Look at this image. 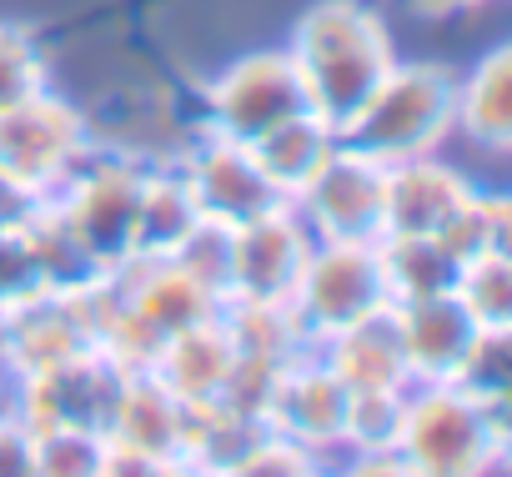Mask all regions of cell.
<instances>
[{
	"label": "cell",
	"instance_id": "6da1fadb",
	"mask_svg": "<svg viewBox=\"0 0 512 477\" xmlns=\"http://www.w3.org/2000/svg\"><path fill=\"white\" fill-rule=\"evenodd\" d=\"M307 106L337 131L397 66L392 26L367 0H312L287 36Z\"/></svg>",
	"mask_w": 512,
	"mask_h": 477
},
{
	"label": "cell",
	"instance_id": "7a4b0ae2",
	"mask_svg": "<svg viewBox=\"0 0 512 477\" xmlns=\"http://www.w3.org/2000/svg\"><path fill=\"white\" fill-rule=\"evenodd\" d=\"M457 76L442 61H402L382 76V86L337 126V141L372 156L377 166H397L412 156H432L452 141Z\"/></svg>",
	"mask_w": 512,
	"mask_h": 477
},
{
	"label": "cell",
	"instance_id": "3957f363",
	"mask_svg": "<svg viewBox=\"0 0 512 477\" xmlns=\"http://www.w3.org/2000/svg\"><path fill=\"white\" fill-rule=\"evenodd\" d=\"M512 407H482L452 382H412L397 452L407 477H482L512 452Z\"/></svg>",
	"mask_w": 512,
	"mask_h": 477
},
{
	"label": "cell",
	"instance_id": "277c9868",
	"mask_svg": "<svg viewBox=\"0 0 512 477\" xmlns=\"http://www.w3.org/2000/svg\"><path fill=\"white\" fill-rule=\"evenodd\" d=\"M141 166H146L141 156L96 141L71 166V176L51 191V211L96 262V272H116L121 262H131V216H136Z\"/></svg>",
	"mask_w": 512,
	"mask_h": 477
},
{
	"label": "cell",
	"instance_id": "5b68a950",
	"mask_svg": "<svg viewBox=\"0 0 512 477\" xmlns=\"http://www.w3.org/2000/svg\"><path fill=\"white\" fill-rule=\"evenodd\" d=\"M302 111L312 106H307V91H302V76L287 46L241 51L201 81V131H216L241 146H251L256 136H267L272 126Z\"/></svg>",
	"mask_w": 512,
	"mask_h": 477
},
{
	"label": "cell",
	"instance_id": "8992f818",
	"mask_svg": "<svg viewBox=\"0 0 512 477\" xmlns=\"http://www.w3.org/2000/svg\"><path fill=\"white\" fill-rule=\"evenodd\" d=\"M392 307L387 282H382V257L377 242H312V257L297 277V292L287 312L297 317L302 337L322 347L342 327Z\"/></svg>",
	"mask_w": 512,
	"mask_h": 477
},
{
	"label": "cell",
	"instance_id": "52a82bcc",
	"mask_svg": "<svg viewBox=\"0 0 512 477\" xmlns=\"http://www.w3.org/2000/svg\"><path fill=\"white\" fill-rule=\"evenodd\" d=\"M91 146H96L91 116L51 86L0 111V166L46 196L71 176V166Z\"/></svg>",
	"mask_w": 512,
	"mask_h": 477
},
{
	"label": "cell",
	"instance_id": "ba28073f",
	"mask_svg": "<svg viewBox=\"0 0 512 477\" xmlns=\"http://www.w3.org/2000/svg\"><path fill=\"white\" fill-rule=\"evenodd\" d=\"M312 257V231L302 226L292 201H277L246 226H231L226 252V302L246 307H287L297 292V277Z\"/></svg>",
	"mask_w": 512,
	"mask_h": 477
},
{
	"label": "cell",
	"instance_id": "9c48e42d",
	"mask_svg": "<svg viewBox=\"0 0 512 477\" xmlns=\"http://www.w3.org/2000/svg\"><path fill=\"white\" fill-rule=\"evenodd\" d=\"M126 382V367L106 352H81L36 372L11 377V407L31 432L41 427H91L106 432V417L116 407V392Z\"/></svg>",
	"mask_w": 512,
	"mask_h": 477
},
{
	"label": "cell",
	"instance_id": "30bf717a",
	"mask_svg": "<svg viewBox=\"0 0 512 477\" xmlns=\"http://www.w3.org/2000/svg\"><path fill=\"white\" fill-rule=\"evenodd\" d=\"M171 161H176V171H181V181H186L201 221H216L226 231L256 221L262 211H272L282 201L277 186L262 176V166L251 161V151L241 141L216 136V131H201L196 126Z\"/></svg>",
	"mask_w": 512,
	"mask_h": 477
},
{
	"label": "cell",
	"instance_id": "8fae6325",
	"mask_svg": "<svg viewBox=\"0 0 512 477\" xmlns=\"http://www.w3.org/2000/svg\"><path fill=\"white\" fill-rule=\"evenodd\" d=\"M382 176L387 166L337 141L322 171L292 196L312 242H377L382 236Z\"/></svg>",
	"mask_w": 512,
	"mask_h": 477
},
{
	"label": "cell",
	"instance_id": "7c38bea8",
	"mask_svg": "<svg viewBox=\"0 0 512 477\" xmlns=\"http://www.w3.org/2000/svg\"><path fill=\"white\" fill-rule=\"evenodd\" d=\"M81 352H101L91 302H86V282L81 287H51V292L31 297L26 307L0 317V367L11 377L81 357Z\"/></svg>",
	"mask_w": 512,
	"mask_h": 477
},
{
	"label": "cell",
	"instance_id": "4fadbf2b",
	"mask_svg": "<svg viewBox=\"0 0 512 477\" xmlns=\"http://www.w3.org/2000/svg\"><path fill=\"white\" fill-rule=\"evenodd\" d=\"M267 427L307 447L312 457H342V427H347V387L342 377L322 362L317 347L292 357L277 372L272 402H267Z\"/></svg>",
	"mask_w": 512,
	"mask_h": 477
},
{
	"label": "cell",
	"instance_id": "5bb4252c",
	"mask_svg": "<svg viewBox=\"0 0 512 477\" xmlns=\"http://www.w3.org/2000/svg\"><path fill=\"white\" fill-rule=\"evenodd\" d=\"M477 181L467 171H457L452 161L432 156H412L387 166L382 176V236H442V226L452 221V211L467 201Z\"/></svg>",
	"mask_w": 512,
	"mask_h": 477
},
{
	"label": "cell",
	"instance_id": "9a60e30c",
	"mask_svg": "<svg viewBox=\"0 0 512 477\" xmlns=\"http://www.w3.org/2000/svg\"><path fill=\"white\" fill-rule=\"evenodd\" d=\"M186 417L191 407L176 402L151 372H126L116 407L106 417V437L151 452L171 477H186Z\"/></svg>",
	"mask_w": 512,
	"mask_h": 477
},
{
	"label": "cell",
	"instance_id": "2e32d148",
	"mask_svg": "<svg viewBox=\"0 0 512 477\" xmlns=\"http://www.w3.org/2000/svg\"><path fill=\"white\" fill-rule=\"evenodd\" d=\"M392 312H397V337H402L407 377L412 382H452L457 362L467 357L472 337L482 332L472 322V312L452 292L422 297V302H402Z\"/></svg>",
	"mask_w": 512,
	"mask_h": 477
},
{
	"label": "cell",
	"instance_id": "e0dca14e",
	"mask_svg": "<svg viewBox=\"0 0 512 477\" xmlns=\"http://www.w3.org/2000/svg\"><path fill=\"white\" fill-rule=\"evenodd\" d=\"M231 367H236V347H231L226 322H221V312H216V317H206V322H196V327L166 337L146 372H151L176 402L206 407V402H221V392H226V382H231Z\"/></svg>",
	"mask_w": 512,
	"mask_h": 477
},
{
	"label": "cell",
	"instance_id": "ac0fdd59",
	"mask_svg": "<svg viewBox=\"0 0 512 477\" xmlns=\"http://www.w3.org/2000/svg\"><path fill=\"white\" fill-rule=\"evenodd\" d=\"M452 136H462L472 151L507 156L512 151V46H487L467 76H457V111Z\"/></svg>",
	"mask_w": 512,
	"mask_h": 477
},
{
	"label": "cell",
	"instance_id": "d6986e66",
	"mask_svg": "<svg viewBox=\"0 0 512 477\" xmlns=\"http://www.w3.org/2000/svg\"><path fill=\"white\" fill-rule=\"evenodd\" d=\"M322 362L342 377L347 392H367V387H412L407 377V357H402V337H397V312L382 307L352 327H342L337 337H327Z\"/></svg>",
	"mask_w": 512,
	"mask_h": 477
},
{
	"label": "cell",
	"instance_id": "ffe728a7",
	"mask_svg": "<svg viewBox=\"0 0 512 477\" xmlns=\"http://www.w3.org/2000/svg\"><path fill=\"white\" fill-rule=\"evenodd\" d=\"M201 221L176 161H146L141 166V191H136V216H131V257H171L191 226Z\"/></svg>",
	"mask_w": 512,
	"mask_h": 477
},
{
	"label": "cell",
	"instance_id": "44dd1931",
	"mask_svg": "<svg viewBox=\"0 0 512 477\" xmlns=\"http://www.w3.org/2000/svg\"><path fill=\"white\" fill-rule=\"evenodd\" d=\"M246 151H251L256 166H262V176L277 186V196L292 201V196L322 171V161L337 151V131H332L317 111H302V116L272 126L267 136H256Z\"/></svg>",
	"mask_w": 512,
	"mask_h": 477
},
{
	"label": "cell",
	"instance_id": "7402d4cb",
	"mask_svg": "<svg viewBox=\"0 0 512 477\" xmlns=\"http://www.w3.org/2000/svg\"><path fill=\"white\" fill-rule=\"evenodd\" d=\"M267 422L251 417L231 402H206V407H191L186 417V472H201V477H236L246 452L262 442Z\"/></svg>",
	"mask_w": 512,
	"mask_h": 477
},
{
	"label": "cell",
	"instance_id": "603a6c76",
	"mask_svg": "<svg viewBox=\"0 0 512 477\" xmlns=\"http://www.w3.org/2000/svg\"><path fill=\"white\" fill-rule=\"evenodd\" d=\"M377 257H382V282L392 307L442 297L457 287L462 272V262L442 247V236H377Z\"/></svg>",
	"mask_w": 512,
	"mask_h": 477
},
{
	"label": "cell",
	"instance_id": "cb8c5ba5",
	"mask_svg": "<svg viewBox=\"0 0 512 477\" xmlns=\"http://www.w3.org/2000/svg\"><path fill=\"white\" fill-rule=\"evenodd\" d=\"M221 322H226V337H231L236 357H256V362H277V367H287L292 357H302V352L312 347L287 307H246V302H226V307H221Z\"/></svg>",
	"mask_w": 512,
	"mask_h": 477
},
{
	"label": "cell",
	"instance_id": "d4e9b609",
	"mask_svg": "<svg viewBox=\"0 0 512 477\" xmlns=\"http://www.w3.org/2000/svg\"><path fill=\"white\" fill-rule=\"evenodd\" d=\"M442 247L457 262H472V257H487V252H512V201L502 191L472 186L467 201L442 226Z\"/></svg>",
	"mask_w": 512,
	"mask_h": 477
},
{
	"label": "cell",
	"instance_id": "484cf974",
	"mask_svg": "<svg viewBox=\"0 0 512 477\" xmlns=\"http://www.w3.org/2000/svg\"><path fill=\"white\" fill-rule=\"evenodd\" d=\"M452 387L482 407H512V327H482L457 362Z\"/></svg>",
	"mask_w": 512,
	"mask_h": 477
},
{
	"label": "cell",
	"instance_id": "4316f807",
	"mask_svg": "<svg viewBox=\"0 0 512 477\" xmlns=\"http://www.w3.org/2000/svg\"><path fill=\"white\" fill-rule=\"evenodd\" d=\"M402 417H407V387H367V392H347L342 457H347V452H397Z\"/></svg>",
	"mask_w": 512,
	"mask_h": 477
},
{
	"label": "cell",
	"instance_id": "83f0119b",
	"mask_svg": "<svg viewBox=\"0 0 512 477\" xmlns=\"http://www.w3.org/2000/svg\"><path fill=\"white\" fill-rule=\"evenodd\" d=\"M452 297L472 312L477 327H512V252H487L462 262Z\"/></svg>",
	"mask_w": 512,
	"mask_h": 477
},
{
	"label": "cell",
	"instance_id": "f1b7e54d",
	"mask_svg": "<svg viewBox=\"0 0 512 477\" xmlns=\"http://www.w3.org/2000/svg\"><path fill=\"white\" fill-rule=\"evenodd\" d=\"M51 86V61L31 26L0 21V111Z\"/></svg>",
	"mask_w": 512,
	"mask_h": 477
},
{
	"label": "cell",
	"instance_id": "f546056e",
	"mask_svg": "<svg viewBox=\"0 0 512 477\" xmlns=\"http://www.w3.org/2000/svg\"><path fill=\"white\" fill-rule=\"evenodd\" d=\"M36 477H101V432L91 427H41Z\"/></svg>",
	"mask_w": 512,
	"mask_h": 477
},
{
	"label": "cell",
	"instance_id": "4dcf8cb0",
	"mask_svg": "<svg viewBox=\"0 0 512 477\" xmlns=\"http://www.w3.org/2000/svg\"><path fill=\"white\" fill-rule=\"evenodd\" d=\"M41 292H51V277L41 267L31 231H0V317L26 307Z\"/></svg>",
	"mask_w": 512,
	"mask_h": 477
},
{
	"label": "cell",
	"instance_id": "1f68e13d",
	"mask_svg": "<svg viewBox=\"0 0 512 477\" xmlns=\"http://www.w3.org/2000/svg\"><path fill=\"white\" fill-rule=\"evenodd\" d=\"M327 462L322 457H312L307 447H297L292 437H282V432H262V442H256L251 452H246V462H241V472L236 477H307V472H322Z\"/></svg>",
	"mask_w": 512,
	"mask_h": 477
},
{
	"label": "cell",
	"instance_id": "d6a6232c",
	"mask_svg": "<svg viewBox=\"0 0 512 477\" xmlns=\"http://www.w3.org/2000/svg\"><path fill=\"white\" fill-rule=\"evenodd\" d=\"M0 477H36V432L11 402H0Z\"/></svg>",
	"mask_w": 512,
	"mask_h": 477
},
{
	"label": "cell",
	"instance_id": "836d02e7",
	"mask_svg": "<svg viewBox=\"0 0 512 477\" xmlns=\"http://www.w3.org/2000/svg\"><path fill=\"white\" fill-rule=\"evenodd\" d=\"M41 211H46V191L16 181L6 166H0V231H31Z\"/></svg>",
	"mask_w": 512,
	"mask_h": 477
},
{
	"label": "cell",
	"instance_id": "e575fe53",
	"mask_svg": "<svg viewBox=\"0 0 512 477\" xmlns=\"http://www.w3.org/2000/svg\"><path fill=\"white\" fill-rule=\"evenodd\" d=\"M412 16H427V21H447V16H467V11H482L487 0H402Z\"/></svg>",
	"mask_w": 512,
	"mask_h": 477
}]
</instances>
